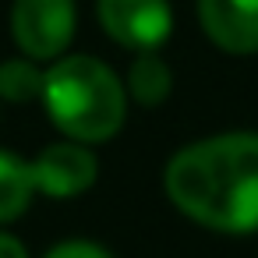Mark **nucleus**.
<instances>
[{
	"label": "nucleus",
	"instance_id": "0eeeda50",
	"mask_svg": "<svg viewBox=\"0 0 258 258\" xmlns=\"http://www.w3.org/2000/svg\"><path fill=\"white\" fill-rule=\"evenodd\" d=\"M36 177H32V163L15 156V152H4L0 149V226L4 223H15L36 198Z\"/></svg>",
	"mask_w": 258,
	"mask_h": 258
},
{
	"label": "nucleus",
	"instance_id": "f03ea898",
	"mask_svg": "<svg viewBox=\"0 0 258 258\" xmlns=\"http://www.w3.org/2000/svg\"><path fill=\"white\" fill-rule=\"evenodd\" d=\"M127 99L124 82L99 57L64 53L46 68L43 106L53 127L71 142H110L127 120Z\"/></svg>",
	"mask_w": 258,
	"mask_h": 258
},
{
	"label": "nucleus",
	"instance_id": "9b49d317",
	"mask_svg": "<svg viewBox=\"0 0 258 258\" xmlns=\"http://www.w3.org/2000/svg\"><path fill=\"white\" fill-rule=\"evenodd\" d=\"M0 258H29V247H25L15 233L0 230Z\"/></svg>",
	"mask_w": 258,
	"mask_h": 258
},
{
	"label": "nucleus",
	"instance_id": "39448f33",
	"mask_svg": "<svg viewBox=\"0 0 258 258\" xmlns=\"http://www.w3.org/2000/svg\"><path fill=\"white\" fill-rule=\"evenodd\" d=\"M29 163H32V177H36V191L50 195L57 202L85 195L96 184V173H99V159H96L92 145H82V142H71V138L46 145Z\"/></svg>",
	"mask_w": 258,
	"mask_h": 258
},
{
	"label": "nucleus",
	"instance_id": "6e6552de",
	"mask_svg": "<svg viewBox=\"0 0 258 258\" xmlns=\"http://www.w3.org/2000/svg\"><path fill=\"white\" fill-rule=\"evenodd\" d=\"M124 89H127V96H131L135 103H142V106H159V103L170 96V89H173V71H170V64H166L156 50H142V53H135V60H131V68H127Z\"/></svg>",
	"mask_w": 258,
	"mask_h": 258
},
{
	"label": "nucleus",
	"instance_id": "1a4fd4ad",
	"mask_svg": "<svg viewBox=\"0 0 258 258\" xmlns=\"http://www.w3.org/2000/svg\"><path fill=\"white\" fill-rule=\"evenodd\" d=\"M46 71L32 57H11L0 60V99L4 103H32L43 99Z\"/></svg>",
	"mask_w": 258,
	"mask_h": 258
},
{
	"label": "nucleus",
	"instance_id": "9d476101",
	"mask_svg": "<svg viewBox=\"0 0 258 258\" xmlns=\"http://www.w3.org/2000/svg\"><path fill=\"white\" fill-rule=\"evenodd\" d=\"M43 258H113V254L96 240H60Z\"/></svg>",
	"mask_w": 258,
	"mask_h": 258
},
{
	"label": "nucleus",
	"instance_id": "20e7f679",
	"mask_svg": "<svg viewBox=\"0 0 258 258\" xmlns=\"http://www.w3.org/2000/svg\"><path fill=\"white\" fill-rule=\"evenodd\" d=\"M99 29L124 50H159L173 32L170 0H96Z\"/></svg>",
	"mask_w": 258,
	"mask_h": 258
},
{
	"label": "nucleus",
	"instance_id": "f257e3e1",
	"mask_svg": "<svg viewBox=\"0 0 258 258\" xmlns=\"http://www.w3.org/2000/svg\"><path fill=\"white\" fill-rule=\"evenodd\" d=\"M170 202L219 233L258 230V135L230 131L184 145L163 173Z\"/></svg>",
	"mask_w": 258,
	"mask_h": 258
},
{
	"label": "nucleus",
	"instance_id": "7ed1b4c3",
	"mask_svg": "<svg viewBox=\"0 0 258 258\" xmlns=\"http://www.w3.org/2000/svg\"><path fill=\"white\" fill-rule=\"evenodd\" d=\"M8 25L22 57L53 64L68 53L75 39L78 11H75V0H15Z\"/></svg>",
	"mask_w": 258,
	"mask_h": 258
},
{
	"label": "nucleus",
	"instance_id": "423d86ee",
	"mask_svg": "<svg viewBox=\"0 0 258 258\" xmlns=\"http://www.w3.org/2000/svg\"><path fill=\"white\" fill-rule=\"evenodd\" d=\"M202 32L226 53H258V0H198Z\"/></svg>",
	"mask_w": 258,
	"mask_h": 258
}]
</instances>
